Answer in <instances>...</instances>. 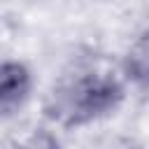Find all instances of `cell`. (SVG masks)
Instances as JSON below:
<instances>
[{
  "label": "cell",
  "mask_w": 149,
  "mask_h": 149,
  "mask_svg": "<svg viewBox=\"0 0 149 149\" xmlns=\"http://www.w3.org/2000/svg\"><path fill=\"white\" fill-rule=\"evenodd\" d=\"M121 98V84L109 72L86 70L61 84L49 102V116L61 123L77 126L95 119L98 114L112 109Z\"/></svg>",
  "instance_id": "6da1fadb"
},
{
  "label": "cell",
  "mask_w": 149,
  "mask_h": 149,
  "mask_svg": "<svg viewBox=\"0 0 149 149\" xmlns=\"http://www.w3.org/2000/svg\"><path fill=\"white\" fill-rule=\"evenodd\" d=\"M30 91V74L21 63L0 65V114H12Z\"/></svg>",
  "instance_id": "7a4b0ae2"
},
{
  "label": "cell",
  "mask_w": 149,
  "mask_h": 149,
  "mask_svg": "<svg viewBox=\"0 0 149 149\" xmlns=\"http://www.w3.org/2000/svg\"><path fill=\"white\" fill-rule=\"evenodd\" d=\"M126 70L135 81H144L149 84V35H144L130 51L126 58Z\"/></svg>",
  "instance_id": "3957f363"
},
{
  "label": "cell",
  "mask_w": 149,
  "mask_h": 149,
  "mask_svg": "<svg viewBox=\"0 0 149 149\" xmlns=\"http://www.w3.org/2000/svg\"><path fill=\"white\" fill-rule=\"evenodd\" d=\"M19 149H58V142L54 140V135L40 130V133H33Z\"/></svg>",
  "instance_id": "277c9868"
}]
</instances>
